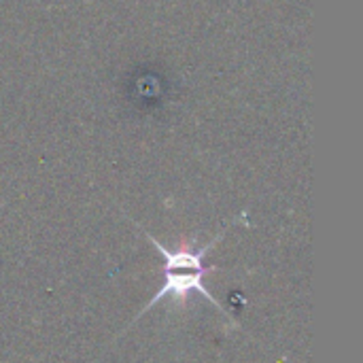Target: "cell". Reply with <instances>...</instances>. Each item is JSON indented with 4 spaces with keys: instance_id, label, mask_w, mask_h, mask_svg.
<instances>
[{
    "instance_id": "1",
    "label": "cell",
    "mask_w": 363,
    "mask_h": 363,
    "mask_svg": "<svg viewBox=\"0 0 363 363\" xmlns=\"http://www.w3.org/2000/svg\"><path fill=\"white\" fill-rule=\"evenodd\" d=\"M225 232V230H223ZM223 232H219L208 245H204L202 249H196V236L191 240H183L177 249H166L160 240H155L151 234H147L149 242L155 247V251L164 257V285L160 287V291L153 296V300L136 315L134 321H138L145 313H149L155 304H160L162 300L170 298L172 304L177 308H185L191 294H200L206 302H211L221 315H228L221 304L211 296V291L204 287V277L208 272H215V266H206L204 257L215 249V245L223 238Z\"/></svg>"
}]
</instances>
